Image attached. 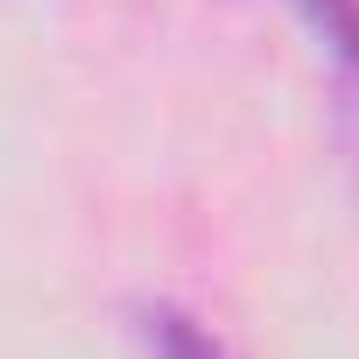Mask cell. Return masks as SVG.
<instances>
[{
    "instance_id": "cell-2",
    "label": "cell",
    "mask_w": 359,
    "mask_h": 359,
    "mask_svg": "<svg viewBox=\"0 0 359 359\" xmlns=\"http://www.w3.org/2000/svg\"><path fill=\"white\" fill-rule=\"evenodd\" d=\"M289 8L317 29V43H324L338 64L359 57V0H289Z\"/></svg>"
},
{
    "instance_id": "cell-3",
    "label": "cell",
    "mask_w": 359,
    "mask_h": 359,
    "mask_svg": "<svg viewBox=\"0 0 359 359\" xmlns=\"http://www.w3.org/2000/svg\"><path fill=\"white\" fill-rule=\"evenodd\" d=\"M338 78H345V134H352V162H359V57L338 64Z\"/></svg>"
},
{
    "instance_id": "cell-1",
    "label": "cell",
    "mask_w": 359,
    "mask_h": 359,
    "mask_svg": "<svg viewBox=\"0 0 359 359\" xmlns=\"http://www.w3.org/2000/svg\"><path fill=\"white\" fill-rule=\"evenodd\" d=\"M141 338H148V359H233L226 338L205 317H191L184 303H148L141 310Z\"/></svg>"
}]
</instances>
